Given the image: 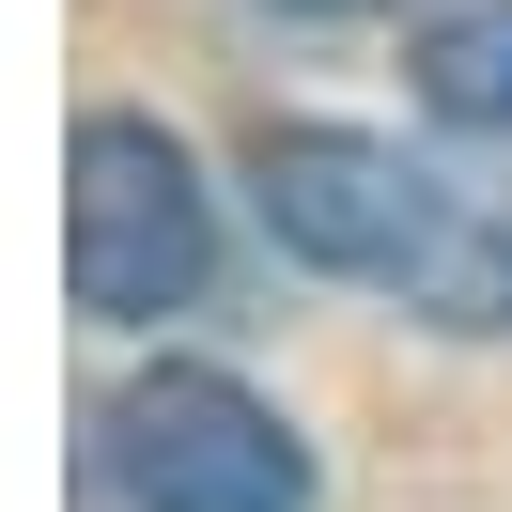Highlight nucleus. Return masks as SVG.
Returning a JSON list of instances; mask_svg holds the SVG:
<instances>
[{
  "mask_svg": "<svg viewBox=\"0 0 512 512\" xmlns=\"http://www.w3.org/2000/svg\"><path fill=\"white\" fill-rule=\"evenodd\" d=\"M218 264V187L156 109H78L63 140V280L94 326H156Z\"/></svg>",
  "mask_w": 512,
  "mask_h": 512,
  "instance_id": "1",
  "label": "nucleus"
},
{
  "mask_svg": "<svg viewBox=\"0 0 512 512\" xmlns=\"http://www.w3.org/2000/svg\"><path fill=\"white\" fill-rule=\"evenodd\" d=\"M249 202H264V233L311 280H373V295H419L435 249H450V218H466V187L419 171L373 125H264L249 140Z\"/></svg>",
  "mask_w": 512,
  "mask_h": 512,
  "instance_id": "2",
  "label": "nucleus"
},
{
  "mask_svg": "<svg viewBox=\"0 0 512 512\" xmlns=\"http://www.w3.org/2000/svg\"><path fill=\"white\" fill-rule=\"evenodd\" d=\"M94 450H109V481H125V512H311L295 419L264 404L249 373H218V357L125 373L109 419H94Z\"/></svg>",
  "mask_w": 512,
  "mask_h": 512,
  "instance_id": "3",
  "label": "nucleus"
},
{
  "mask_svg": "<svg viewBox=\"0 0 512 512\" xmlns=\"http://www.w3.org/2000/svg\"><path fill=\"white\" fill-rule=\"evenodd\" d=\"M419 109L466 140H512V0H466L419 32Z\"/></svg>",
  "mask_w": 512,
  "mask_h": 512,
  "instance_id": "4",
  "label": "nucleus"
},
{
  "mask_svg": "<svg viewBox=\"0 0 512 512\" xmlns=\"http://www.w3.org/2000/svg\"><path fill=\"white\" fill-rule=\"evenodd\" d=\"M404 311H419V326H481V342H497V326H512V187H497V202L466 187V218H450V249H435V280H419Z\"/></svg>",
  "mask_w": 512,
  "mask_h": 512,
  "instance_id": "5",
  "label": "nucleus"
},
{
  "mask_svg": "<svg viewBox=\"0 0 512 512\" xmlns=\"http://www.w3.org/2000/svg\"><path fill=\"white\" fill-rule=\"evenodd\" d=\"M280 16H388V0H280Z\"/></svg>",
  "mask_w": 512,
  "mask_h": 512,
  "instance_id": "6",
  "label": "nucleus"
}]
</instances>
